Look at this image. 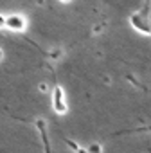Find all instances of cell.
I'll return each mask as SVG.
<instances>
[{
	"mask_svg": "<svg viewBox=\"0 0 151 153\" xmlns=\"http://www.w3.org/2000/svg\"><path fill=\"white\" fill-rule=\"evenodd\" d=\"M130 25L146 36H151V16H149V6L146 4L144 9H138L130 15Z\"/></svg>",
	"mask_w": 151,
	"mask_h": 153,
	"instance_id": "obj_1",
	"label": "cell"
},
{
	"mask_svg": "<svg viewBox=\"0 0 151 153\" xmlns=\"http://www.w3.org/2000/svg\"><path fill=\"white\" fill-rule=\"evenodd\" d=\"M52 112L58 115H65L68 112V105L65 99V90L61 85L52 87Z\"/></svg>",
	"mask_w": 151,
	"mask_h": 153,
	"instance_id": "obj_2",
	"label": "cell"
},
{
	"mask_svg": "<svg viewBox=\"0 0 151 153\" xmlns=\"http://www.w3.org/2000/svg\"><path fill=\"white\" fill-rule=\"evenodd\" d=\"M4 29H7L11 33H25V29H27V18L24 15H20V13L6 15Z\"/></svg>",
	"mask_w": 151,
	"mask_h": 153,
	"instance_id": "obj_3",
	"label": "cell"
},
{
	"mask_svg": "<svg viewBox=\"0 0 151 153\" xmlns=\"http://www.w3.org/2000/svg\"><path fill=\"white\" fill-rule=\"evenodd\" d=\"M34 124H36L38 131H40V135H41L45 153H52V149H50V142H49V135H47V123H45V119H36Z\"/></svg>",
	"mask_w": 151,
	"mask_h": 153,
	"instance_id": "obj_4",
	"label": "cell"
},
{
	"mask_svg": "<svg viewBox=\"0 0 151 153\" xmlns=\"http://www.w3.org/2000/svg\"><path fill=\"white\" fill-rule=\"evenodd\" d=\"M65 142H67V144H68V146L76 151V153H87V149H85L83 146H79L76 140H70V139H67V137H65Z\"/></svg>",
	"mask_w": 151,
	"mask_h": 153,
	"instance_id": "obj_5",
	"label": "cell"
},
{
	"mask_svg": "<svg viewBox=\"0 0 151 153\" xmlns=\"http://www.w3.org/2000/svg\"><path fill=\"white\" fill-rule=\"evenodd\" d=\"M85 149H87V153H103V148H101V144H97V142L88 144Z\"/></svg>",
	"mask_w": 151,
	"mask_h": 153,
	"instance_id": "obj_6",
	"label": "cell"
},
{
	"mask_svg": "<svg viewBox=\"0 0 151 153\" xmlns=\"http://www.w3.org/2000/svg\"><path fill=\"white\" fill-rule=\"evenodd\" d=\"M61 54H63V51H61V49H56V51H52V52H49L47 56H49L50 59H59V58H61Z\"/></svg>",
	"mask_w": 151,
	"mask_h": 153,
	"instance_id": "obj_7",
	"label": "cell"
},
{
	"mask_svg": "<svg viewBox=\"0 0 151 153\" xmlns=\"http://www.w3.org/2000/svg\"><path fill=\"white\" fill-rule=\"evenodd\" d=\"M104 22L103 24H99V25H94V29H92V34H99V33H103V29H104Z\"/></svg>",
	"mask_w": 151,
	"mask_h": 153,
	"instance_id": "obj_8",
	"label": "cell"
},
{
	"mask_svg": "<svg viewBox=\"0 0 151 153\" xmlns=\"http://www.w3.org/2000/svg\"><path fill=\"white\" fill-rule=\"evenodd\" d=\"M38 90H40L41 94H45V92L49 90V87H47V83H40V85H38Z\"/></svg>",
	"mask_w": 151,
	"mask_h": 153,
	"instance_id": "obj_9",
	"label": "cell"
},
{
	"mask_svg": "<svg viewBox=\"0 0 151 153\" xmlns=\"http://www.w3.org/2000/svg\"><path fill=\"white\" fill-rule=\"evenodd\" d=\"M4 24H6V15H0V29H4Z\"/></svg>",
	"mask_w": 151,
	"mask_h": 153,
	"instance_id": "obj_10",
	"label": "cell"
},
{
	"mask_svg": "<svg viewBox=\"0 0 151 153\" xmlns=\"http://www.w3.org/2000/svg\"><path fill=\"white\" fill-rule=\"evenodd\" d=\"M4 59V51H2V47H0V61Z\"/></svg>",
	"mask_w": 151,
	"mask_h": 153,
	"instance_id": "obj_11",
	"label": "cell"
},
{
	"mask_svg": "<svg viewBox=\"0 0 151 153\" xmlns=\"http://www.w3.org/2000/svg\"><path fill=\"white\" fill-rule=\"evenodd\" d=\"M58 2H61V4H68L70 0H58Z\"/></svg>",
	"mask_w": 151,
	"mask_h": 153,
	"instance_id": "obj_12",
	"label": "cell"
},
{
	"mask_svg": "<svg viewBox=\"0 0 151 153\" xmlns=\"http://www.w3.org/2000/svg\"><path fill=\"white\" fill-rule=\"evenodd\" d=\"M147 130H149V131H151V126H149V128H147Z\"/></svg>",
	"mask_w": 151,
	"mask_h": 153,
	"instance_id": "obj_13",
	"label": "cell"
}]
</instances>
